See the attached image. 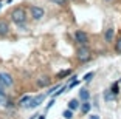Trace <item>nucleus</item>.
Listing matches in <instances>:
<instances>
[{
    "mask_svg": "<svg viewBox=\"0 0 121 119\" xmlns=\"http://www.w3.org/2000/svg\"><path fill=\"white\" fill-rule=\"evenodd\" d=\"M11 20L17 25H22L26 20V11L23 8H14L11 11Z\"/></svg>",
    "mask_w": 121,
    "mask_h": 119,
    "instance_id": "1",
    "label": "nucleus"
},
{
    "mask_svg": "<svg viewBox=\"0 0 121 119\" xmlns=\"http://www.w3.org/2000/svg\"><path fill=\"white\" fill-rule=\"evenodd\" d=\"M43 99H45L43 94H39V96H36V98H31L30 102L25 105V107H26V108H36V107H39V105L43 102Z\"/></svg>",
    "mask_w": 121,
    "mask_h": 119,
    "instance_id": "2",
    "label": "nucleus"
},
{
    "mask_svg": "<svg viewBox=\"0 0 121 119\" xmlns=\"http://www.w3.org/2000/svg\"><path fill=\"white\" fill-rule=\"evenodd\" d=\"M78 59L81 60V62H86V60L90 59V49L87 48L86 45H82L81 48H79V51H78Z\"/></svg>",
    "mask_w": 121,
    "mask_h": 119,
    "instance_id": "3",
    "label": "nucleus"
},
{
    "mask_svg": "<svg viewBox=\"0 0 121 119\" xmlns=\"http://www.w3.org/2000/svg\"><path fill=\"white\" fill-rule=\"evenodd\" d=\"M43 14H45L43 8H40V6H31V17L34 19V20H40V19L43 17Z\"/></svg>",
    "mask_w": 121,
    "mask_h": 119,
    "instance_id": "4",
    "label": "nucleus"
},
{
    "mask_svg": "<svg viewBox=\"0 0 121 119\" xmlns=\"http://www.w3.org/2000/svg\"><path fill=\"white\" fill-rule=\"evenodd\" d=\"M0 84L3 87H11L13 85V77L8 73H0Z\"/></svg>",
    "mask_w": 121,
    "mask_h": 119,
    "instance_id": "5",
    "label": "nucleus"
},
{
    "mask_svg": "<svg viewBox=\"0 0 121 119\" xmlns=\"http://www.w3.org/2000/svg\"><path fill=\"white\" fill-rule=\"evenodd\" d=\"M75 37H76V42H79L81 45H86V43L89 42V37H87V34L84 31H76Z\"/></svg>",
    "mask_w": 121,
    "mask_h": 119,
    "instance_id": "6",
    "label": "nucleus"
},
{
    "mask_svg": "<svg viewBox=\"0 0 121 119\" xmlns=\"http://www.w3.org/2000/svg\"><path fill=\"white\" fill-rule=\"evenodd\" d=\"M9 33V25L6 20H0V37H3Z\"/></svg>",
    "mask_w": 121,
    "mask_h": 119,
    "instance_id": "7",
    "label": "nucleus"
},
{
    "mask_svg": "<svg viewBox=\"0 0 121 119\" xmlns=\"http://www.w3.org/2000/svg\"><path fill=\"white\" fill-rule=\"evenodd\" d=\"M79 107V104H78V101H76V99H71L70 102H68V110H71V111H73V110H76Z\"/></svg>",
    "mask_w": 121,
    "mask_h": 119,
    "instance_id": "8",
    "label": "nucleus"
},
{
    "mask_svg": "<svg viewBox=\"0 0 121 119\" xmlns=\"http://www.w3.org/2000/svg\"><path fill=\"white\" fill-rule=\"evenodd\" d=\"M113 34H115V33H113L112 28H109L106 31V40H107V42H112V40H113Z\"/></svg>",
    "mask_w": 121,
    "mask_h": 119,
    "instance_id": "9",
    "label": "nucleus"
},
{
    "mask_svg": "<svg viewBox=\"0 0 121 119\" xmlns=\"http://www.w3.org/2000/svg\"><path fill=\"white\" fill-rule=\"evenodd\" d=\"M79 98H81L82 101H87V99L90 98V93L87 90H81V91H79Z\"/></svg>",
    "mask_w": 121,
    "mask_h": 119,
    "instance_id": "10",
    "label": "nucleus"
},
{
    "mask_svg": "<svg viewBox=\"0 0 121 119\" xmlns=\"http://www.w3.org/2000/svg\"><path fill=\"white\" fill-rule=\"evenodd\" d=\"M48 84H50L48 77H40L39 81H37V85H39V87H47Z\"/></svg>",
    "mask_w": 121,
    "mask_h": 119,
    "instance_id": "11",
    "label": "nucleus"
},
{
    "mask_svg": "<svg viewBox=\"0 0 121 119\" xmlns=\"http://www.w3.org/2000/svg\"><path fill=\"white\" fill-rule=\"evenodd\" d=\"M30 99H31V96H23V98H22L20 101H19V104H20L22 107H25V105L30 102Z\"/></svg>",
    "mask_w": 121,
    "mask_h": 119,
    "instance_id": "12",
    "label": "nucleus"
},
{
    "mask_svg": "<svg viewBox=\"0 0 121 119\" xmlns=\"http://www.w3.org/2000/svg\"><path fill=\"white\" fill-rule=\"evenodd\" d=\"M62 116H64L65 119H71L73 118V111H71V110H65V111L62 113Z\"/></svg>",
    "mask_w": 121,
    "mask_h": 119,
    "instance_id": "13",
    "label": "nucleus"
},
{
    "mask_svg": "<svg viewBox=\"0 0 121 119\" xmlns=\"http://www.w3.org/2000/svg\"><path fill=\"white\" fill-rule=\"evenodd\" d=\"M89 110H90V104H89V102L86 101L84 104H82V111H84V113H87Z\"/></svg>",
    "mask_w": 121,
    "mask_h": 119,
    "instance_id": "14",
    "label": "nucleus"
},
{
    "mask_svg": "<svg viewBox=\"0 0 121 119\" xmlns=\"http://www.w3.org/2000/svg\"><path fill=\"white\" fill-rule=\"evenodd\" d=\"M118 91H120L118 84H113V87H112V94H118Z\"/></svg>",
    "mask_w": 121,
    "mask_h": 119,
    "instance_id": "15",
    "label": "nucleus"
},
{
    "mask_svg": "<svg viewBox=\"0 0 121 119\" xmlns=\"http://www.w3.org/2000/svg\"><path fill=\"white\" fill-rule=\"evenodd\" d=\"M115 49H117V53H121V37L118 39L117 45H115Z\"/></svg>",
    "mask_w": 121,
    "mask_h": 119,
    "instance_id": "16",
    "label": "nucleus"
},
{
    "mask_svg": "<svg viewBox=\"0 0 121 119\" xmlns=\"http://www.w3.org/2000/svg\"><path fill=\"white\" fill-rule=\"evenodd\" d=\"M92 77H93V73H92V71H90V73H87V74H86V76L82 77V79H84V81H87V82H89V81H90V79H92Z\"/></svg>",
    "mask_w": 121,
    "mask_h": 119,
    "instance_id": "17",
    "label": "nucleus"
},
{
    "mask_svg": "<svg viewBox=\"0 0 121 119\" xmlns=\"http://www.w3.org/2000/svg\"><path fill=\"white\" fill-rule=\"evenodd\" d=\"M68 74H70V71L65 70V71H60V73L57 74V77H64V76H68Z\"/></svg>",
    "mask_w": 121,
    "mask_h": 119,
    "instance_id": "18",
    "label": "nucleus"
},
{
    "mask_svg": "<svg viewBox=\"0 0 121 119\" xmlns=\"http://www.w3.org/2000/svg\"><path fill=\"white\" fill-rule=\"evenodd\" d=\"M51 2H53V3H56V5H64L67 0H51Z\"/></svg>",
    "mask_w": 121,
    "mask_h": 119,
    "instance_id": "19",
    "label": "nucleus"
},
{
    "mask_svg": "<svg viewBox=\"0 0 121 119\" xmlns=\"http://www.w3.org/2000/svg\"><path fill=\"white\" fill-rule=\"evenodd\" d=\"M0 96H5V91H3V85L0 84Z\"/></svg>",
    "mask_w": 121,
    "mask_h": 119,
    "instance_id": "20",
    "label": "nucleus"
},
{
    "mask_svg": "<svg viewBox=\"0 0 121 119\" xmlns=\"http://www.w3.org/2000/svg\"><path fill=\"white\" fill-rule=\"evenodd\" d=\"M90 119H99V118H98L96 115H93V116H90Z\"/></svg>",
    "mask_w": 121,
    "mask_h": 119,
    "instance_id": "21",
    "label": "nucleus"
},
{
    "mask_svg": "<svg viewBox=\"0 0 121 119\" xmlns=\"http://www.w3.org/2000/svg\"><path fill=\"white\" fill-rule=\"evenodd\" d=\"M39 119H45V118H43V116H39Z\"/></svg>",
    "mask_w": 121,
    "mask_h": 119,
    "instance_id": "22",
    "label": "nucleus"
},
{
    "mask_svg": "<svg viewBox=\"0 0 121 119\" xmlns=\"http://www.w3.org/2000/svg\"><path fill=\"white\" fill-rule=\"evenodd\" d=\"M0 8H2V3H0Z\"/></svg>",
    "mask_w": 121,
    "mask_h": 119,
    "instance_id": "23",
    "label": "nucleus"
}]
</instances>
